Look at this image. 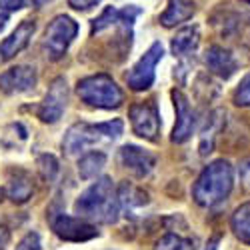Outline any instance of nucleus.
<instances>
[{
    "label": "nucleus",
    "instance_id": "1",
    "mask_svg": "<svg viewBox=\"0 0 250 250\" xmlns=\"http://www.w3.org/2000/svg\"><path fill=\"white\" fill-rule=\"evenodd\" d=\"M74 212L84 220L114 224L120 214V202L114 182L108 176H102L92 182L74 202Z\"/></svg>",
    "mask_w": 250,
    "mask_h": 250
},
{
    "label": "nucleus",
    "instance_id": "2",
    "mask_svg": "<svg viewBox=\"0 0 250 250\" xmlns=\"http://www.w3.org/2000/svg\"><path fill=\"white\" fill-rule=\"evenodd\" d=\"M232 186H234V168L228 160L220 158L210 162L200 172V176L192 186V198L198 206L210 208L226 200Z\"/></svg>",
    "mask_w": 250,
    "mask_h": 250
},
{
    "label": "nucleus",
    "instance_id": "3",
    "mask_svg": "<svg viewBox=\"0 0 250 250\" xmlns=\"http://www.w3.org/2000/svg\"><path fill=\"white\" fill-rule=\"evenodd\" d=\"M124 132V122L120 118L100 122V124H86L80 122L70 126L62 140V148L68 156L84 154L88 148L96 146L100 142H114Z\"/></svg>",
    "mask_w": 250,
    "mask_h": 250
},
{
    "label": "nucleus",
    "instance_id": "4",
    "mask_svg": "<svg viewBox=\"0 0 250 250\" xmlns=\"http://www.w3.org/2000/svg\"><path fill=\"white\" fill-rule=\"evenodd\" d=\"M76 94L80 96L82 102H86L88 106L112 110L118 108L124 102V94L120 86L108 76V74H94L78 80L76 84Z\"/></svg>",
    "mask_w": 250,
    "mask_h": 250
},
{
    "label": "nucleus",
    "instance_id": "5",
    "mask_svg": "<svg viewBox=\"0 0 250 250\" xmlns=\"http://www.w3.org/2000/svg\"><path fill=\"white\" fill-rule=\"evenodd\" d=\"M76 34H78L76 20H72L66 14L56 16L48 24V28L44 32V40H42V50H44L46 58L60 60L66 54V50L72 44V40L76 38Z\"/></svg>",
    "mask_w": 250,
    "mask_h": 250
},
{
    "label": "nucleus",
    "instance_id": "6",
    "mask_svg": "<svg viewBox=\"0 0 250 250\" xmlns=\"http://www.w3.org/2000/svg\"><path fill=\"white\" fill-rule=\"evenodd\" d=\"M162 44L160 42H154L146 52H144V56L136 62V64L132 66V70L126 74V84L136 90V92H142V90H148L152 86L154 82V76H156V64L162 60Z\"/></svg>",
    "mask_w": 250,
    "mask_h": 250
},
{
    "label": "nucleus",
    "instance_id": "7",
    "mask_svg": "<svg viewBox=\"0 0 250 250\" xmlns=\"http://www.w3.org/2000/svg\"><path fill=\"white\" fill-rule=\"evenodd\" d=\"M52 230L58 238L68 240V242H86L98 236L96 226L90 224L88 220L80 216H68L64 212H60L52 216Z\"/></svg>",
    "mask_w": 250,
    "mask_h": 250
},
{
    "label": "nucleus",
    "instance_id": "8",
    "mask_svg": "<svg viewBox=\"0 0 250 250\" xmlns=\"http://www.w3.org/2000/svg\"><path fill=\"white\" fill-rule=\"evenodd\" d=\"M130 124L134 134L146 140H158L160 134V114L156 104L150 102H138L134 106H130Z\"/></svg>",
    "mask_w": 250,
    "mask_h": 250
},
{
    "label": "nucleus",
    "instance_id": "9",
    "mask_svg": "<svg viewBox=\"0 0 250 250\" xmlns=\"http://www.w3.org/2000/svg\"><path fill=\"white\" fill-rule=\"evenodd\" d=\"M66 102H68V86H66V80L64 78H56L52 80V84L40 104L38 108V118L46 122V124H54L60 120L62 112L66 108Z\"/></svg>",
    "mask_w": 250,
    "mask_h": 250
},
{
    "label": "nucleus",
    "instance_id": "10",
    "mask_svg": "<svg viewBox=\"0 0 250 250\" xmlns=\"http://www.w3.org/2000/svg\"><path fill=\"white\" fill-rule=\"evenodd\" d=\"M118 162L122 168L132 172L136 178H144L154 170L156 156L140 146H134V144H126L118 150Z\"/></svg>",
    "mask_w": 250,
    "mask_h": 250
},
{
    "label": "nucleus",
    "instance_id": "11",
    "mask_svg": "<svg viewBox=\"0 0 250 250\" xmlns=\"http://www.w3.org/2000/svg\"><path fill=\"white\" fill-rule=\"evenodd\" d=\"M36 82H38V76L34 66L20 64L0 74V90L6 94H22V92L34 90Z\"/></svg>",
    "mask_w": 250,
    "mask_h": 250
},
{
    "label": "nucleus",
    "instance_id": "12",
    "mask_svg": "<svg viewBox=\"0 0 250 250\" xmlns=\"http://www.w3.org/2000/svg\"><path fill=\"white\" fill-rule=\"evenodd\" d=\"M172 100L176 108V124L172 130V142L182 144L192 136L194 130V112L190 108V102L180 90H172Z\"/></svg>",
    "mask_w": 250,
    "mask_h": 250
},
{
    "label": "nucleus",
    "instance_id": "13",
    "mask_svg": "<svg viewBox=\"0 0 250 250\" xmlns=\"http://www.w3.org/2000/svg\"><path fill=\"white\" fill-rule=\"evenodd\" d=\"M204 64L212 74H216V76H220L224 80L230 78L238 68V62H236L234 54L230 50H226L224 46H218V44H212V46L206 48Z\"/></svg>",
    "mask_w": 250,
    "mask_h": 250
},
{
    "label": "nucleus",
    "instance_id": "14",
    "mask_svg": "<svg viewBox=\"0 0 250 250\" xmlns=\"http://www.w3.org/2000/svg\"><path fill=\"white\" fill-rule=\"evenodd\" d=\"M34 30H36V24L32 22V20H24V22H20L12 30V34L8 38H4V42L0 44V60H10L18 52H22L28 46Z\"/></svg>",
    "mask_w": 250,
    "mask_h": 250
},
{
    "label": "nucleus",
    "instance_id": "15",
    "mask_svg": "<svg viewBox=\"0 0 250 250\" xmlns=\"http://www.w3.org/2000/svg\"><path fill=\"white\" fill-rule=\"evenodd\" d=\"M196 12V4L192 0H168V6L160 14V24L166 28L178 26L186 20H190Z\"/></svg>",
    "mask_w": 250,
    "mask_h": 250
},
{
    "label": "nucleus",
    "instance_id": "16",
    "mask_svg": "<svg viewBox=\"0 0 250 250\" xmlns=\"http://www.w3.org/2000/svg\"><path fill=\"white\" fill-rule=\"evenodd\" d=\"M222 126H224V112L212 110L208 114V118L204 122V128L200 132V154L202 156L210 154L214 150V142H216V136L222 130Z\"/></svg>",
    "mask_w": 250,
    "mask_h": 250
},
{
    "label": "nucleus",
    "instance_id": "17",
    "mask_svg": "<svg viewBox=\"0 0 250 250\" xmlns=\"http://www.w3.org/2000/svg\"><path fill=\"white\" fill-rule=\"evenodd\" d=\"M198 40H200V32H198V26H196V24L184 26L182 30L176 32V36L172 38V42H170L172 54H174V56L190 54V52L198 46Z\"/></svg>",
    "mask_w": 250,
    "mask_h": 250
},
{
    "label": "nucleus",
    "instance_id": "18",
    "mask_svg": "<svg viewBox=\"0 0 250 250\" xmlns=\"http://www.w3.org/2000/svg\"><path fill=\"white\" fill-rule=\"evenodd\" d=\"M104 166H106V154L100 150H90V152H84L78 160V174L80 178L90 180L102 172Z\"/></svg>",
    "mask_w": 250,
    "mask_h": 250
},
{
    "label": "nucleus",
    "instance_id": "19",
    "mask_svg": "<svg viewBox=\"0 0 250 250\" xmlns=\"http://www.w3.org/2000/svg\"><path fill=\"white\" fill-rule=\"evenodd\" d=\"M32 192H34V186H32L28 174H26V172H20V170L16 172V176L10 178V182H8V186H6L8 198H10L12 202H18V204L26 202V200L32 196Z\"/></svg>",
    "mask_w": 250,
    "mask_h": 250
},
{
    "label": "nucleus",
    "instance_id": "20",
    "mask_svg": "<svg viewBox=\"0 0 250 250\" xmlns=\"http://www.w3.org/2000/svg\"><path fill=\"white\" fill-rule=\"evenodd\" d=\"M230 226L240 242L250 244V202H244L236 208L230 220Z\"/></svg>",
    "mask_w": 250,
    "mask_h": 250
},
{
    "label": "nucleus",
    "instance_id": "21",
    "mask_svg": "<svg viewBox=\"0 0 250 250\" xmlns=\"http://www.w3.org/2000/svg\"><path fill=\"white\" fill-rule=\"evenodd\" d=\"M118 192V202H120V208L124 206L128 210V208L132 206H144V204H148V194L136 188V186L128 184V182H124L120 184V188L116 190Z\"/></svg>",
    "mask_w": 250,
    "mask_h": 250
},
{
    "label": "nucleus",
    "instance_id": "22",
    "mask_svg": "<svg viewBox=\"0 0 250 250\" xmlns=\"http://www.w3.org/2000/svg\"><path fill=\"white\" fill-rule=\"evenodd\" d=\"M156 250H194V246L190 240L170 232V234H164L156 242Z\"/></svg>",
    "mask_w": 250,
    "mask_h": 250
},
{
    "label": "nucleus",
    "instance_id": "23",
    "mask_svg": "<svg viewBox=\"0 0 250 250\" xmlns=\"http://www.w3.org/2000/svg\"><path fill=\"white\" fill-rule=\"evenodd\" d=\"M38 168H40V174H42V178L48 180V182H54L56 176H58V172H60L58 160L52 154H40L38 156Z\"/></svg>",
    "mask_w": 250,
    "mask_h": 250
},
{
    "label": "nucleus",
    "instance_id": "24",
    "mask_svg": "<svg viewBox=\"0 0 250 250\" xmlns=\"http://www.w3.org/2000/svg\"><path fill=\"white\" fill-rule=\"evenodd\" d=\"M114 24H118V10L108 6V8L102 10V14L98 18L92 20V34H98V32L106 30V28H110Z\"/></svg>",
    "mask_w": 250,
    "mask_h": 250
},
{
    "label": "nucleus",
    "instance_id": "25",
    "mask_svg": "<svg viewBox=\"0 0 250 250\" xmlns=\"http://www.w3.org/2000/svg\"><path fill=\"white\" fill-rule=\"evenodd\" d=\"M232 100H234L236 106H242V108L250 106V74H246V76L240 80L238 88L234 90Z\"/></svg>",
    "mask_w": 250,
    "mask_h": 250
},
{
    "label": "nucleus",
    "instance_id": "26",
    "mask_svg": "<svg viewBox=\"0 0 250 250\" xmlns=\"http://www.w3.org/2000/svg\"><path fill=\"white\" fill-rule=\"evenodd\" d=\"M14 250H42V244H40L38 232H28L22 240L18 242V246Z\"/></svg>",
    "mask_w": 250,
    "mask_h": 250
},
{
    "label": "nucleus",
    "instance_id": "27",
    "mask_svg": "<svg viewBox=\"0 0 250 250\" xmlns=\"http://www.w3.org/2000/svg\"><path fill=\"white\" fill-rule=\"evenodd\" d=\"M238 176H240V182L246 186V188H250V158L240 160V164H238Z\"/></svg>",
    "mask_w": 250,
    "mask_h": 250
},
{
    "label": "nucleus",
    "instance_id": "28",
    "mask_svg": "<svg viewBox=\"0 0 250 250\" xmlns=\"http://www.w3.org/2000/svg\"><path fill=\"white\" fill-rule=\"evenodd\" d=\"M102 0H68V4L74 8V10H90L94 6H98Z\"/></svg>",
    "mask_w": 250,
    "mask_h": 250
},
{
    "label": "nucleus",
    "instance_id": "29",
    "mask_svg": "<svg viewBox=\"0 0 250 250\" xmlns=\"http://www.w3.org/2000/svg\"><path fill=\"white\" fill-rule=\"evenodd\" d=\"M0 4H2L8 12H14V10H20L26 6V0H0Z\"/></svg>",
    "mask_w": 250,
    "mask_h": 250
},
{
    "label": "nucleus",
    "instance_id": "30",
    "mask_svg": "<svg viewBox=\"0 0 250 250\" xmlns=\"http://www.w3.org/2000/svg\"><path fill=\"white\" fill-rule=\"evenodd\" d=\"M8 18H10V12L2 6V4H0V30H2L4 28V24L8 22Z\"/></svg>",
    "mask_w": 250,
    "mask_h": 250
},
{
    "label": "nucleus",
    "instance_id": "31",
    "mask_svg": "<svg viewBox=\"0 0 250 250\" xmlns=\"http://www.w3.org/2000/svg\"><path fill=\"white\" fill-rule=\"evenodd\" d=\"M6 242H8V230L4 226H0V248H4Z\"/></svg>",
    "mask_w": 250,
    "mask_h": 250
},
{
    "label": "nucleus",
    "instance_id": "32",
    "mask_svg": "<svg viewBox=\"0 0 250 250\" xmlns=\"http://www.w3.org/2000/svg\"><path fill=\"white\" fill-rule=\"evenodd\" d=\"M218 240H220V238H218V236H214L210 242L206 244V248H204V250H216V246H218Z\"/></svg>",
    "mask_w": 250,
    "mask_h": 250
},
{
    "label": "nucleus",
    "instance_id": "33",
    "mask_svg": "<svg viewBox=\"0 0 250 250\" xmlns=\"http://www.w3.org/2000/svg\"><path fill=\"white\" fill-rule=\"evenodd\" d=\"M48 2H52V0H32V4L38 6V8H40V6H46Z\"/></svg>",
    "mask_w": 250,
    "mask_h": 250
}]
</instances>
